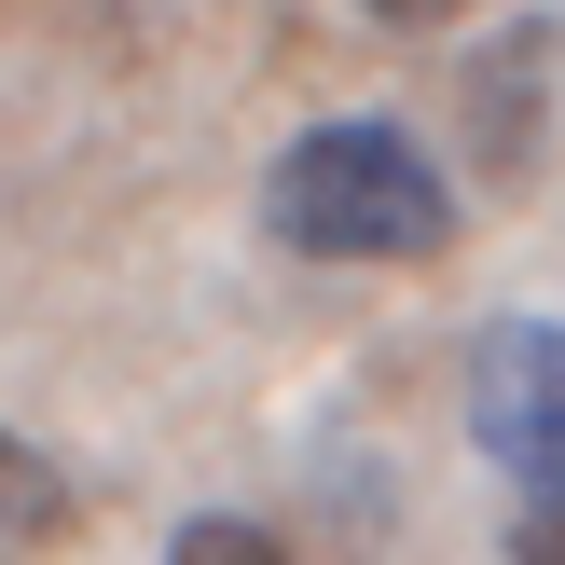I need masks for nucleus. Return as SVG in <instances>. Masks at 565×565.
I'll use <instances>...</instances> for the list:
<instances>
[{"label": "nucleus", "mask_w": 565, "mask_h": 565, "mask_svg": "<svg viewBox=\"0 0 565 565\" xmlns=\"http://www.w3.org/2000/svg\"><path fill=\"white\" fill-rule=\"evenodd\" d=\"M263 221L303 263H428L456 235V180L401 125H303L263 180Z\"/></svg>", "instance_id": "obj_1"}, {"label": "nucleus", "mask_w": 565, "mask_h": 565, "mask_svg": "<svg viewBox=\"0 0 565 565\" xmlns=\"http://www.w3.org/2000/svg\"><path fill=\"white\" fill-rule=\"evenodd\" d=\"M469 441L524 511H565V318H497L469 345Z\"/></svg>", "instance_id": "obj_2"}, {"label": "nucleus", "mask_w": 565, "mask_h": 565, "mask_svg": "<svg viewBox=\"0 0 565 565\" xmlns=\"http://www.w3.org/2000/svg\"><path fill=\"white\" fill-rule=\"evenodd\" d=\"M55 539H70V469L0 441V565H42Z\"/></svg>", "instance_id": "obj_3"}, {"label": "nucleus", "mask_w": 565, "mask_h": 565, "mask_svg": "<svg viewBox=\"0 0 565 565\" xmlns=\"http://www.w3.org/2000/svg\"><path fill=\"white\" fill-rule=\"evenodd\" d=\"M166 565H290L263 539V524H235V511H207V524H180V539H166Z\"/></svg>", "instance_id": "obj_4"}, {"label": "nucleus", "mask_w": 565, "mask_h": 565, "mask_svg": "<svg viewBox=\"0 0 565 565\" xmlns=\"http://www.w3.org/2000/svg\"><path fill=\"white\" fill-rule=\"evenodd\" d=\"M524 565H565V511H524V539H511Z\"/></svg>", "instance_id": "obj_5"}, {"label": "nucleus", "mask_w": 565, "mask_h": 565, "mask_svg": "<svg viewBox=\"0 0 565 565\" xmlns=\"http://www.w3.org/2000/svg\"><path fill=\"white\" fill-rule=\"evenodd\" d=\"M373 14H401V28H428V14H456V0H373Z\"/></svg>", "instance_id": "obj_6"}]
</instances>
